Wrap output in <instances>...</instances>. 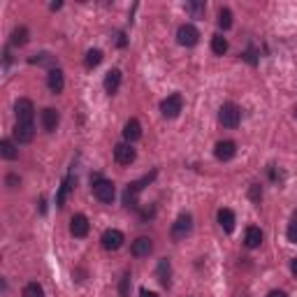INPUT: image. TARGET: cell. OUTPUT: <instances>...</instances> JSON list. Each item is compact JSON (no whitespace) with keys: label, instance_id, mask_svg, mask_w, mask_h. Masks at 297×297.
<instances>
[{"label":"cell","instance_id":"1","mask_svg":"<svg viewBox=\"0 0 297 297\" xmlns=\"http://www.w3.org/2000/svg\"><path fill=\"white\" fill-rule=\"evenodd\" d=\"M91 184H93V195L98 197L100 202H105V204H111L116 197V188L111 181H107V179H102V176H91Z\"/></svg>","mask_w":297,"mask_h":297},{"label":"cell","instance_id":"2","mask_svg":"<svg viewBox=\"0 0 297 297\" xmlns=\"http://www.w3.org/2000/svg\"><path fill=\"white\" fill-rule=\"evenodd\" d=\"M239 119H242V111H239V107L235 102H225L221 107V111H218V121L225 128H237L239 126Z\"/></svg>","mask_w":297,"mask_h":297},{"label":"cell","instance_id":"3","mask_svg":"<svg viewBox=\"0 0 297 297\" xmlns=\"http://www.w3.org/2000/svg\"><path fill=\"white\" fill-rule=\"evenodd\" d=\"M181 107H184V98L179 93H172V96H167L161 102V111L165 119H176V116L181 114Z\"/></svg>","mask_w":297,"mask_h":297},{"label":"cell","instance_id":"4","mask_svg":"<svg viewBox=\"0 0 297 297\" xmlns=\"http://www.w3.org/2000/svg\"><path fill=\"white\" fill-rule=\"evenodd\" d=\"M16 123H33V116H35V107L28 98H21L16 100Z\"/></svg>","mask_w":297,"mask_h":297},{"label":"cell","instance_id":"5","mask_svg":"<svg viewBox=\"0 0 297 297\" xmlns=\"http://www.w3.org/2000/svg\"><path fill=\"white\" fill-rule=\"evenodd\" d=\"M176 40H179V44H181V47H195L197 40H200V33H197L195 26L186 24V26H181V28L176 31Z\"/></svg>","mask_w":297,"mask_h":297},{"label":"cell","instance_id":"6","mask_svg":"<svg viewBox=\"0 0 297 297\" xmlns=\"http://www.w3.org/2000/svg\"><path fill=\"white\" fill-rule=\"evenodd\" d=\"M102 248H107V251H119V248L123 246V232L121 230H105L102 232Z\"/></svg>","mask_w":297,"mask_h":297},{"label":"cell","instance_id":"7","mask_svg":"<svg viewBox=\"0 0 297 297\" xmlns=\"http://www.w3.org/2000/svg\"><path fill=\"white\" fill-rule=\"evenodd\" d=\"M135 149H132L128 142H121V144H116L114 146V158H116V163L119 165H130L132 161H135Z\"/></svg>","mask_w":297,"mask_h":297},{"label":"cell","instance_id":"8","mask_svg":"<svg viewBox=\"0 0 297 297\" xmlns=\"http://www.w3.org/2000/svg\"><path fill=\"white\" fill-rule=\"evenodd\" d=\"M191 227H193V218L188 216V214H181V216L176 218L174 225H172V237H174V239H184V237L191 232Z\"/></svg>","mask_w":297,"mask_h":297},{"label":"cell","instance_id":"9","mask_svg":"<svg viewBox=\"0 0 297 297\" xmlns=\"http://www.w3.org/2000/svg\"><path fill=\"white\" fill-rule=\"evenodd\" d=\"M47 86H49L51 93H61L63 88H65V77H63V70L51 67L49 75H47Z\"/></svg>","mask_w":297,"mask_h":297},{"label":"cell","instance_id":"10","mask_svg":"<svg viewBox=\"0 0 297 297\" xmlns=\"http://www.w3.org/2000/svg\"><path fill=\"white\" fill-rule=\"evenodd\" d=\"M35 137V126L33 123H16L14 126V140L19 144H28Z\"/></svg>","mask_w":297,"mask_h":297},{"label":"cell","instance_id":"11","mask_svg":"<svg viewBox=\"0 0 297 297\" xmlns=\"http://www.w3.org/2000/svg\"><path fill=\"white\" fill-rule=\"evenodd\" d=\"M130 251H132V256H135V258H146L149 253L153 251V242L149 239V237H137L135 242H132Z\"/></svg>","mask_w":297,"mask_h":297},{"label":"cell","instance_id":"12","mask_svg":"<svg viewBox=\"0 0 297 297\" xmlns=\"http://www.w3.org/2000/svg\"><path fill=\"white\" fill-rule=\"evenodd\" d=\"M214 153H216L218 161H230V158H235V153H237V144L232 140H223V142L216 144Z\"/></svg>","mask_w":297,"mask_h":297},{"label":"cell","instance_id":"13","mask_svg":"<svg viewBox=\"0 0 297 297\" xmlns=\"http://www.w3.org/2000/svg\"><path fill=\"white\" fill-rule=\"evenodd\" d=\"M58 123H61L58 111H56L54 107H47V109L42 111V126H44V130L47 132H54L56 128H58Z\"/></svg>","mask_w":297,"mask_h":297},{"label":"cell","instance_id":"14","mask_svg":"<svg viewBox=\"0 0 297 297\" xmlns=\"http://www.w3.org/2000/svg\"><path fill=\"white\" fill-rule=\"evenodd\" d=\"M70 232L75 237H86L88 235V218L84 216V214H77V216H72V221H70Z\"/></svg>","mask_w":297,"mask_h":297},{"label":"cell","instance_id":"15","mask_svg":"<svg viewBox=\"0 0 297 297\" xmlns=\"http://www.w3.org/2000/svg\"><path fill=\"white\" fill-rule=\"evenodd\" d=\"M142 137V126L137 119H130V121L123 126V140L128 142V144H132V142H137Z\"/></svg>","mask_w":297,"mask_h":297},{"label":"cell","instance_id":"16","mask_svg":"<svg viewBox=\"0 0 297 297\" xmlns=\"http://www.w3.org/2000/svg\"><path fill=\"white\" fill-rule=\"evenodd\" d=\"M235 223H237V218H235V212H232V209H218V225H221L223 230L232 232L235 230Z\"/></svg>","mask_w":297,"mask_h":297},{"label":"cell","instance_id":"17","mask_svg":"<svg viewBox=\"0 0 297 297\" xmlns=\"http://www.w3.org/2000/svg\"><path fill=\"white\" fill-rule=\"evenodd\" d=\"M119 86H121V70H109L105 77V88L109 96H114L119 91Z\"/></svg>","mask_w":297,"mask_h":297},{"label":"cell","instance_id":"18","mask_svg":"<svg viewBox=\"0 0 297 297\" xmlns=\"http://www.w3.org/2000/svg\"><path fill=\"white\" fill-rule=\"evenodd\" d=\"M244 244H246L248 248H258L262 244V230L256 225H251L246 230V237H244Z\"/></svg>","mask_w":297,"mask_h":297},{"label":"cell","instance_id":"19","mask_svg":"<svg viewBox=\"0 0 297 297\" xmlns=\"http://www.w3.org/2000/svg\"><path fill=\"white\" fill-rule=\"evenodd\" d=\"M0 156L5 158V161H14V158L19 156L14 142H12V140H3V142H0Z\"/></svg>","mask_w":297,"mask_h":297},{"label":"cell","instance_id":"20","mask_svg":"<svg viewBox=\"0 0 297 297\" xmlns=\"http://www.w3.org/2000/svg\"><path fill=\"white\" fill-rule=\"evenodd\" d=\"M170 274H172L170 260H161V262H158V281H161L163 286H170Z\"/></svg>","mask_w":297,"mask_h":297},{"label":"cell","instance_id":"21","mask_svg":"<svg viewBox=\"0 0 297 297\" xmlns=\"http://www.w3.org/2000/svg\"><path fill=\"white\" fill-rule=\"evenodd\" d=\"M70 191H72V176H67L65 181L61 184V191H58V195H56V204H58V207L65 204V200H67V195H70Z\"/></svg>","mask_w":297,"mask_h":297},{"label":"cell","instance_id":"22","mask_svg":"<svg viewBox=\"0 0 297 297\" xmlns=\"http://www.w3.org/2000/svg\"><path fill=\"white\" fill-rule=\"evenodd\" d=\"M86 67H96L102 63V51L100 49H88L86 51V58H84Z\"/></svg>","mask_w":297,"mask_h":297},{"label":"cell","instance_id":"23","mask_svg":"<svg viewBox=\"0 0 297 297\" xmlns=\"http://www.w3.org/2000/svg\"><path fill=\"white\" fill-rule=\"evenodd\" d=\"M24 297H44V288H42L37 281L26 283V288H24Z\"/></svg>","mask_w":297,"mask_h":297},{"label":"cell","instance_id":"24","mask_svg":"<svg viewBox=\"0 0 297 297\" xmlns=\"http://www.w3.org/2000/svg\"><path fill=\"white\" fill-rule=\"evenodd\" d=\"M212 51L214 54H218V56H223L227 51V40L223 35H214L212 37Z\"/></svg>","mask_w":297,"mask_h":297},{"label":"cell","instance_id":"25","mask_svg":"<svg viewBox=\"0 0 297 297\" xmlns=\"http://www.w3.org/2000/svg\"><path fill=\"white\" fill-rule=\"evenodd\" d=\"M26 42H28V28H24V26H21V28H16V31L12 33V44H14V47H24Z\"/></svg>","mask_w":297,"mask_h":297},{"label":"cell","instance_id":"26","mask_svg":"<svg viewBox=\"0 0 297 297\" xmlns=\"http://www.w3.org/2000/svg\"><path fill=\"white\" fill-rule=\"evenodd\" d=\"M218 26H221L223 31H227L232 26V12L227 10V7H223V10L218 12Z\"/></svg>","mask_w":297,"mask_h":297},{"label":"cell","instance_id":"27","mask_svg":"<svg viewBox=\"0 0 297 297\" xmlns=\"http://www.w3.org/2000/svg\"><path fill=\"white\" fill-rule=\"evenodd\" d=\"M186 12H191L193 16L204 14V3H186Z\"/></svg>","mask_w":297,"mask_h":297},{"label":"cell","instance_id":"28","mask_svg":"<svg viewBox=\"0 0 297 297\" xmlns=\"http://www.w3.org/2000/svg\"><path fill=\"white\" fill-rule=\"evenodd\" d=\"M288 242L297 244V218H292L290 225H288Z\"/></svg>","mask_w":297,"mask_h":297},{"label":"cell","instance_id":"29","mask_svg":"<svg viewBox=\"0 0 297 297\" xmlns=\"http://www.w3.org/2000/svg\"><path fill=\"white\" fill-rule=\"evenodd\" d=\"M31 63H37V65H49V63H54V58H51L49 54H40L37 58H31Z\"/></svg>","mask_w":297,"mask_h":297},{"label":"cell","instance_id":"30","mask_svg":"<svg viewBox=\"0 0 297 297\" xmlns=\"http://www.w3.org/2000/svg\"><path fill=\"white\" fill-rule=\"evenodd\" d=\"M248 195H251V200H253V202H260V197H262L260 186H258V184H253V186H251V193H248Z\"/></svg>","mask_w":297,"mask_h":297},{"label":"cell","instance_id":"31","mask_svg":"<svg viewBox=\"0 0 297 297\" xmlns=\"http://www.w3.org/2000/svg\"><path fill=\"white\" fill-rule=\"evenodd\" d=\"M21 184V179L16 174H7V186H12V188H16Z\"/></svg>","mask_w":297,"mask_h":297},{"label":"cell","instance_id":"32","mask_svg":"<svg viewBox=\"0 0 297 297\" xmlns=\"http://www.w3.org/2000/svg\"><path fill=\"white\" fill-rule=\"evenodd\" d=\"M140 297H158V295H156L153 290H146V288H142V290H140Z\"/></svg>","mask_w":297,"mask_h":297},{"label":"cell","instance_id":"33","mask_svg":"<svg viewBox=\"0 0 297 297\" xmlns=\"http://www.w3.org/2000/svg\"><path fill=\"white\" fill-rule=\"evenodd\" d=\"M267 297H288V295H286V292H283V290H272V292H269V295H267Z\"/></svg>","mask_w":297,"mask_h":297},{"label":"cell","instance_id":"34","mask_svg":"<svg viewBox=\"0 0 297 297\" xmlns=\"http://www.w3.org/2000/svg\"><path fill=\"white\" fill-rule=\"evenodd\" d=\"M290 272L297 277V258H292V262H290Z\"/></svg>","mask_w":297,"mask_h":297},{"label":"cell","instance_id":"35","mask_svg":"<svg viewBox=\"0 0 297 297\" xmlns=\"http://www.w3.org/2000/svg\"><path fill=\"white\" fill-rule=\"evenodd\" d=\"M295 119H297V109H295Z\"/></svg>","mask_w":297,"mask_h":297}]
</instances>
